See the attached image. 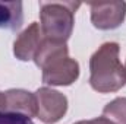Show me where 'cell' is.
<instances>
[{
  "label": "cell",
  "mask_w": 126,
  "mask_h": 124,
  "mask_svg": "<svg viewBox=\"0 0 126 124\" xmlns=\"http://www.w3.org/2000/svg\"><path fill=\"white\" fill-rule=\"evenodd\" d=\"M117 42H104L90 59V85L100 93L117 92L126 85L125 66L119 60Z\"/></svg>",
  "instance_id": "cell-1"
},
{
  "label": "cell",
  "mask_w": 126,
  "mask_h": 124,
  "mask_svg": "<svg viewBox=\"0 0 126 124\" xmlns=\"http://www.w3.org/2000/svg\"><path fill=\"white\" fill-rule=\"evenodd\" d=\"M81 3L75 1H41L40 26L46 39L66 42L72 35L75 25V12Z\"/></svg>",
  "instance_id": "cell-2"
},
{
  "label": "cell",
  "mask_w": 126,
  "mask_h": 124,
  "mask_svg": "<svg viewBox=\"0 0 126 124\" xmlns=\"http://www.w3.org/2000/svg\"><path fill=\"white\" fill-rule=\"evenodd\" d=\"M37 98V117L46 124L60 121L67 111V98L56 89L40 88L35 92Z\"/></svg>",
  "instance_id": "cell-3"
},
{
  "label": "cell",
  "mask_w": 126,
  "mask_h": 124,
  "mask_svg": "<svg viewBox=\"0 0 126 124\" xmlns=\"http://www.w3.org/2000/svg\"><path fill=\"white\" fill-rule=\"evenodd\" d=\"M43 82L51 86H69L79 77V64L69 56H60L43 69Z\"/></svg>",
  "instance_id": "cell-4"
},
{
  "label": "cell",
  "mask_w": 126,
  "mask_h": 124,
  "mask_svg": "<svg viewBox=\"0 0 126 124\" xmlns=\"http://www.w3.org/2000/svg\"><path fill=\"white\" fill-rule=\"evenodd\" d=\"M91 22L97 29L110 31L119 28L126 18L125 1H109V3H91Z\"/></svg>",
  "instance_id": "cell-5"
},
{
  "label": "cell",
  "mask_w": 126,
  "mask_h": 124,
  "mask_svg": "<svg viewBox=\"0 0 126 124\" xmlns=\"http://www.w3.org/2000/svg\"><path fill=\"white\" fill-rule=\"evenodd\" d=\"M44 41V35L41 31V26L38 22H32L31 25L24 29L18 35V38L13 42V54L21 62H30L34 60L40 45Z\"/></svg>",
  "instance_id": "cell-6"
},
{
  "label": "cell",
  "mask_w": 126,
  "mask_h": 124,
  "mask_svg": "<svg viewBox=\"0 0 126 124\" xmlns=\"http://www.w3.org/2000/svg\"><path fill=\"white\" fill-rule=\"evenodd\" d=\"M6 96V112L19 114L24 117H37V98L35 93L25 89H9L4 92Z\"/></svg>",
  "instance_id": "cell-7"
},
{
  "label": "cell",
  "mask_w": 126,
  "mask_h": 124,
  "mask_svg": "<svg viewBox=\"0 0 126 124\" xmlns=\"http://www.w3.org/2000/svg\"><path fill=\"white\" fill-rule=\"evenodd\" d=\"M22 1H0V29H18L24 22Z\"/></svg>",
  "instance_id": "cell-8"
},
{
  "label": "cell",
  "mask_w": 126,
  "mask_h": 124,
  "mask_svg": "<svg viewBox=\"0 0 126 124\" xmlns=\"http://www.w3.org/2000/svg\"><path fill=\"white\" fill-rule=\"evenodd\" d=\"M103 117L113 124H126V98H116L103 110Z\"/></svg>",
  "instance_id": "cell-9"
},
{
  "label": "cell",
  "mask_w": 126,
  "mask_h": 124,
  "mask_svg": "<svg viewBox=\"0 0 126 124\" xmlns=\"http://www.w3.org/2000/svg\"><path fill=\"white\" fill-rule=\"evenodd\" d=\"M0 124H34L31 118L19 115V114H12V112H1L0 111Z\"/></svg>",
  "instance_id": "cell-10"
},
{
  "label": "cell",
  "mask_w": 126,
  "mask_h": 124,
  "mask_svg": "<svg viewBox=\"0 0 126 124\" xmlns=\"http://www.w3.org/2000/svg\"><path fill=\"white\" fill-rule=\"evenodd\" d=\"M75 124H113L110 120H107L106 117H98V118H93V120H82Z\"/></svg>",
  "instance_id": "cell-11"
},
{
  "label": "cell",
  "mask_w": 126,
  "mask_h": 124,
  "mask_svg": "<svg viewBox=\"0 0 126 124\" xmlns=\"http://www.w3.org/2000/svg\"><path fill=\"white\" fill-rule=\"evenodd\" d=\"M0 111L6 112V96H4V92H0Z\"/></svg>",
  "instance_id": "cell-12"
},
{
  "label": "cell",
  "mask_w": 126,
  "mask_h": 124,
  "mask_svg": "<svg viewBox=\"0 0 126 124\" xmlns=\"http://www.w3.org/2000/svg\"><path fill=\"white\" fill-rule=\"evenodd\" d=\"M125 72H126V64H125Z\"/></svg>",
  "instance_id": "cell-13"
}]
</instances>
